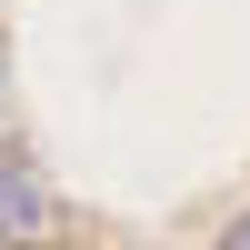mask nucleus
I'll list each match as a JSON object with an SVG mask.
<instances>
[{"label":"nucleus","instance_id":"obj_2","mask_svg":"<svg viewBox=\"0 0 250 250\" xmlns=\"http://www.w3.org/2000/svg\"><path fill=\"white\" fill-rule=\"evenodd\" d=\"M220 250H250V220H230V230H220Z\"/></svg>","mask_w":250,"mask_h":250},{"label":"nucleus","instance_id":"obj_1","mask_svg":"<svg viewBox=\"0 0 250 250\" xmlns=\"http://www.w3.org/2000/svg\"><path fill=\"white\" fill-rule=\"evenodd\" d=\"M30 230H50V190L20 160H0V240H30Z\"/></svg>","mask_w":250,"mask_h":250}]
</instances>
